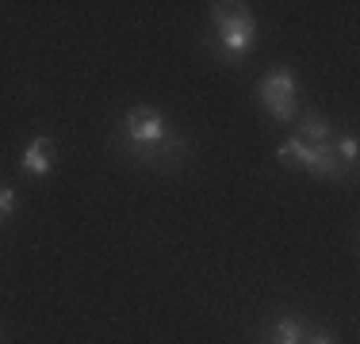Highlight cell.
I'll return each instance as SVG.
<instances>
[{"mask_svg": "<svg viewBox=\"0 0 360 344\" xmlns=\"http://www.w3.org/2000/svg\"><path fill=\"white\" fill-rule=\"evenodd\" d=\"M276 340L280 344H299V325L295 322H280L276 325Z\"/></svg>", "mask_w": 360, "mask_h": 344, "instance_id": "obj_7", "label": "cell"}, {"mask_svg": "<svg viewBox=\"0 0 360 344\" xmlns=\"http://www.w3.org/2000/svg\"><path fill=\"white\" fill-rule=\"evenodd\" d=\"M303 145H307V142H299V138H291V142H284V145H280V153H276V157L284 161V165H299V157H303Z\"/></svg>", "mask_w": 360, "mask_h": 344, "instance_id": "obj_6", "label": "cell"}, {"mask_svg": "<svg viewBox=\"0 0 360 344\" xmlns=\"http://www.w3.org/2000/svg\"><path fill=\"white\" fill-rule=\"evenodd\" d=\"M12 206H15V195H12V187H0V222L12 214Z\"/></svg>", "mask_w": 360, "mask_h": 344, "instance_id": "obj_9", "label": "cell"}, {"mask_svg": "<svg viewBox=\"0 0 360 344\" xmlns=\"http://www.w3.org/2000/svg\"><path fill=\"white\" fill-rule=\"evenodd\" d=\"M261 100H264V107H269L280 123H288L291 111H295V103H291V100H295V81H291L288 69H276V73L264 77V81H261Z\"/></svg>", "mask_w": 360, "mask_h": 344, "instance_id": "obj_2", "label": "cell"}, {"mask_svg": "<svg viewBox=\"0 0 360 344\" xmlns=\"http://www.w3.org/2000/svg\"><path fill=\"white\" fill-rule=\"evenodd\" d=\"M341 161H349V165H353L356 161V153H360V145H356V138H345V142H341Z\"/></svg>", "mask_w": 360, "mask_h": 344, "instance_id": "obj_10", "label": "cell"}, {"mask_svg": "<svg viewBox=\"0 0 360 344\" xmlns=\"http://www.w3.org/2000/svg\"><path fill=\"white\" fill-rule=\"evenodd\" d=\"M54 157H58V145L50 142V138H35V142L27 145V153H23V168L35 172V176H42V172H50Z\"/></svg>", "mask_w": 360, "mask_h": 344, "instance_id": "obj_5", "label": "cell"}, {"mask_svg": "<svg viewBox=\"0 0 360 344\" xmlns=\"http://www.w3.org/2000/svg\"><path fill=\"white\" fill-rule=\"evenodd\" d=\"M311 344H330V337H314Z\"/></svg>", "mask_w": 360, "mask_h": 344, "instance_id": "obj_11", "label": "cell"}, {"mask_svg": "<svg viewBox=\"0 0 360 344\" xmlns=\"http://www.w3.org/2000/svg\"><path fill=\"white\" fill-rule=\"evenodd\" d=\"M127 134L134 138V142H158L161 134H165V123H161V115L158 111H150V107H134L131 115H127Z\"/></svg>", "mask_w": 360, "mask_h": 344, "instance_id": "obj_4", "label": "cell"}, {"mask_svg": "<svg viewBox=\"0 0 360 344\" xmlns=\"http://www.w3.org/2000/svg\"><path fill=\"white\" fill-rule=\"evenodd\" d=\"M215 23H219V34H222V46L226 50L245 54L253 46V15L242 4H215Z\"/></svg>", "mask_w": 360, "mask_h": 344, "instance_id": "obj_1", "label": "cell"}, {"mask_svg": "<svg viewBox=\"0 0 360 344\" xmlns=\"http://www.w3.org/2000/svg\"><path fill=\"white\" fill-rule=\"evenodd\" d=\"M299 165H307L314 176H338L341 161H338V145L333 142H319V145H303V157Z\"/></svg>", "mask_w": 360, "mask_h": 344, "instance_id": "obj_3", "label": "cell"}, {"mask_svg": "<svg viewBox=\"0 0 360 344\" xmlns=\"http://www.w3.org/2000/svg\"><path fill=\"white\" fill-rule=\"evenodd\" d=\"M303 131L311 134L314 142H326V134H330V126H326L322 119H307V123H303Z\"/></svg>", "mask_w": 360, "mask_h": 344, "instance_id": "obj_8", "label": "cell"}]
</instances>
